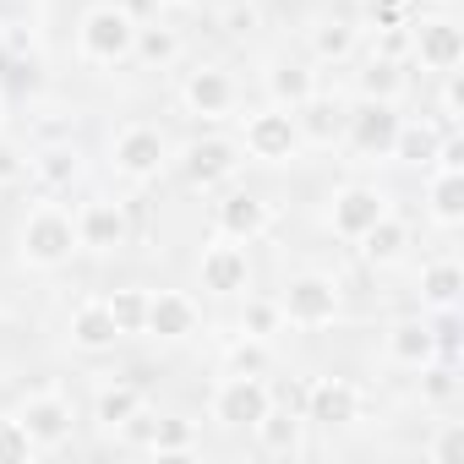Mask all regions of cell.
<instances>
[{"label":"cell","instance_id":"obj_1","mask_svg":"<svg viewBox=\"0 0 464 464\" xmlns=\"http://www.w3.org/2000/svg\"><path fill=\"white\" fill-rule=\"evenodd\" d=\"M72 252H77V218L61 202L28 208V218L17 229V263L23 268H39V274H55V268L72 263Z\"/></svg>","mask_w":464,"mask_h":464},{"label":"cell","instance_id":"obj_2","mask_svg":"<svg viewBox=\"0 0 464 464\" xmlns=\"http://www.w3.org/2000/svg\"><path fill=\"white\" fill-rule=\"evenodd\" d=\"M131 44H137V17L121 6V0H104V6H93L77 28V55L88 66H121L131 61Z\"/></svg>","mask_w":464,"mask_h":464},{"label":"cell","instance_id":"obj_3","mask_svg":"<svg viewBox=\"0 0 464 464\" xmlns=\"http://www.w3.org/2000/svg\"><path fill=\"white\" fill-rule=\"evenodd\" d=\"M274 301H279L285 323H290V328H306V334L334 328V323H339V306H344L339 279H328V274H295Z\"/></svg>","mask_w":464,"mask_h":464},{"label":"cell","instance_id":"obj_4","mask_svg":"<svg viewBox=\"0 0 464 464\" xmlns=\"http://www.w3.org/2000/svg\"><path fill=\"white\" fill-rule=\"evenodd\" d=\"M301 126H295V110H279V104H263L241 121V153H252L257 164H290L301 159Z\"/></svg>","mask_w":464,"mask_h":464},{"label":"cell","instance_id":"obj_5","mask_svg":"<svg viewBox=\"0 0 464 464\" xmlns=\"http://www.w3.org/2000/svg\"><path fill=\"white\" fill-rule=\"evenodd\" d=\"M110 164H115V175H126L131 186H148V180H159L164 175V164H169V137L159 131V126H121L115 137H110Z\"/></svg>","mask_w":464,"mask_h":464},{"label":"cell","instance_id":"obj_6","mask_svg":"<svg viewBox=\"0 0 464 464\" xmlns=\"http://www.w3.org/2000/svg\"><path fill=\"white\" fill-rule=\"evenodd\" d=\"M268 410H274L268 382H263V377H241V372L218 377V388H213V399H208V415H213L218 426H229V431H252Z\"/></svg>","mask_w":464,"mask_h":464},{"label":"cell","instance_id":"obj_7","mask_svg":"<svg viewBox=\"0 0 464 464\" xmlns=\"http://www.w3.org/2000/svg\"><path fill=\"white\" fill-rule=\"evenodd\" d=\"M17 426L28 431V442L39 448V453H50V448H61L66 437H72V426H77V410H72V399L66 393H55V388H39V393H28V399H17Z\"/></svg>","mask_w":464,"mask_h":464},{"label":"cell","instance_id":"obj_8","mask_svg":"<svg viewBox=\"0 0 464 464\" xmlns=\"http://www.w3.org/2000/svg\"><path fill=\"white\" fill-rule=\"evenodd\" d=\"M399 104L388 99H361L350 115H344V142L361 153V159H393V137H399Z\"/></svg>","mask_w":464,"mask_h":464},{"label":"cell","instance_id":"obj_9","mask_svg":"<svg viewBox=\"0 0 464 464\" xmlns=\"http://www.w3.org/2000/svg\"><path fill=\"white\" fill-rule=\"evenodd\" d=\"M197 279L208 295H241L252 285V257L241 241H229V236H213L197 257Z\"/></svg>","mask_w":464,"mask_h":464},{"label":"cell","instance_id":"obj_10","mask_svg":"<svg viewBox=\"0 0 464 464\" xmlns=\"http://www.w3.org/2000/svg\"><path fill=\"white\" fill-rule=\"evenodd\" d=\"M410 55L420 72H459L464 28L453 17H420V23H410Z\"/></svg>","mask_w":464,"mask_h":464},{"label":"cell","instance_id":"obj_11","mask_svg":"<svg viewBox=\"0 0 464 464\" xmlns=\"http://www.w3.org/2000/svg\"><path fill=\"white\" fill-rule=\"evenodd\" d=\"M72 218H77V252H121L126 236H131L126 202H115V197H93Z\"/></svg>","mask_w":464,"mask_h":464},{"label":"cell","instance_id":"obj_12","mask_svg":"<svg viewBox=\"0 0 464 464\" xmlns=\"http://www.w3.org/2000/svg\"><path fill=\"white\" fill-rule=\"evenodd\" d=\"M241 159H246V153H241L236 137H197V142L186 148L180 169H186V180H191L197 191H218L224 180H236Z\"/></svg>","mask_w":464,"mask_h":464},{"label":"cell","instance_id":"obj_13","mask_svg":"<svg viewBox=\"0 0 464 464\" xmlns=\"http://www.w3.org/2000/svg\"><path fill=\"white\" fill-rule=\"evenodd\" d=\"M382 213H393V208H388V197L377 186H339L328 197V229L339 241H361Z\"/></svg>","mask_w":464,"mask_h":464},{"label":"cell","instance_id":"obj_14","mask_svg":"<svg viewBox=\"0 0 464 464\" xmlns=\"http://www.w3.org/2000/svg\"><path fill=\"white\" fill-rule=\"evenodd\" d=\"M180 104L191 115H202V121H224L229 110L241 104V88H236V77H229L224 66H197L180 82Z\"/></svg>","mask_w":464,"mask_h":464},{"label":"cell","instance_id":"obj_15","mask_svg":"<svg viewBox=\"0 0 464 464\" xmlns=\"http://www.w3.org/2000/svg\"><path fill=\"white\" fill-rule=\"evenodd\" d=\"M202 328V312L186 290H148V317H142V334L164 339V344H180Z\"/></svg>","mask_w":464,"mask_h":464},{"label":"cell","instance_id":"obj_16","mask_svg":"<svg viewBox=\"0 0 464 464\" xmlns=\"http://www.w3.org/2000/svg\"><path fill=\"white\" fill-rule=\"evenodd\" d=\"M306 420L323 426V431H344V426H355V420H361V388L344 382V377H323V382H312V393H306Z\"/></svg>","mask_w":464,"mask_h":464},{"label":"cell","instance_id":"obj_17","mask_svg":"<svg viewBox=\"0 0 464 464\" xmlns=\"http://www.w3.org/2000/svg\"><path fill=\"white\" fill-rule=\"evenodd\" d=\"M268 224H274V208L263 197H252V191H229L213 208V229L229 236V241H241V246H252L257 236H268Z\"/></svg>","mask_w":464,"mask_h":464},{"label":"cell","instance_id":"obj_18","mask_svg":"<svg viewBox=\"0 0 464 464\" xmlns=\"http://www.w3.org/2000/svg\"><path fill=\"white\" fill-rule=\"evenodd\" d=\"M388 361H393V366H404V372H420V366L442 361L431 323H420V317H404V323H393V328H388Z\"/></svg>","mask_w":464,"mask_h":464},{"label":"cell","instance_id":"obj_19","mask_svg":"<svg viewBox=\"0 0 464 464\" xmlns=\"http://www.w3.org/2000/svg\"><path fill=\"white\" fill-rule=\"evenodd\" d=\"M66 339H72V350H82V355H104V350H115L121 328H115V317H110L104 301H82V306L72 312V323H66Z\"/></svg>","mask_w":464,"mask_h":464},{"label":"cell","instance_id":"obj_20","mask_svg":"<svg viewBox=\"0 0 464 464\" xmlns=\"http://www.w3.org/2000/svg\"><path fill=\"white\" fill-rule=\"evenodd\" d=\"M263 88H268V104H279V110H301L312 93H323L317 72L306 61H274L268 77H263Z\"/></svg>","mask_w":464,"mask_h":464},{"label":"cell","instance_id":"obj_21","mask_svg":"<svg viewBox=\"0 0 464 464\" xmlns=\"http://www.w3.org/2000/svg\"><path fill=\"white\" fill-rule=\"evenodd\" d=\"M448 131H453V126H442V121H399L393 159H399V164H420V169H431V164H437V148H442Z\"/></svg>","mask_w":464,"mask_h":464},{"label":"cell","instance_id":"obj_22","mask_svg":"<svg viewBox=\"0 0 464 464\" xmlns=\"http://www.w3.org/2000/svg\"><path fill=\"white\" fill-rule=\"evenodd\" d=\"M355 246H361V257H366L372 268H393V263L404 257V246H410V229H404L393 213H382V218L366 229V236L355 241Z\"/></svg>","mask_w":464,"mask_h":464},{"label":"cell","instance_id":"obj_23","mask_svg":"<svg viewBox=\"0 0 464 464\" xmlns=\"http://www.w3.org/2000/svg\"><path fill=\"white\" fill-rule=\"evenodd\" d=\"M426 208L442 229L464 224V169H431L426 180Z\"/></svg>","mask_w":464,"mask_h":464},{"label":"cell","instance_id":"obj_24","mask_svg":"<svg viewBox=\"0 0 464 464\" xmlns=\"http://www.w3.org/2000/svg\"><path fill=\"white\" fill-rule=\"evenodd\" d=\"M295 126H301V142H334V137H344V110L334 104V99H323V93H312L301 110H295Z\"/></svg>","mask_w":464,"mask_h":464},{"label":"cell","instance_id":"obj_25","mask_svg":"<svg viewBox=\"0 0 464 464\" xmlns=\"http://www.w3.org/2000/svg\"><path fill=\"white\" fill-rule=\"evenodd\" d=\"M28 175H39L50 191H66L77 175H82V153L72 148V142H55V148H39L34 159H28Z\"/></svg>","mask_w":464,"mask_h":464},{"label":"cell","instance_id":"obj_26","mask_svg":"<svg viewBox=\"0 0 464 464\" xmlns=\"http://www.w3.org/2000/svg\"><path fill=\"white\" fill-rule=\"evenodd\" d=\"M459 290H464V268H459L453 257H442V263H426V268H420V301H426V306L453 312V306H459Z\"/></svg>","mask_w":464,"mask_h":464},{"label":"cell","instance_id":"obj_27","mask_svg":"<svg viewBox=\"0 0 464 464\" xmlns=\"http://www.w3.org/2000/svg\"><path fill=\"white\" fill-rule=\"evenodd\" d=\"M301 415H290V410H268L252 431H257V448L263 453H274V459H290V453H301Z\"/></svg>","mask_w":464,"mask_h":464},{"label":"cell","instance_id":"obj_28","mask_svg":"<svg viewBox=\"0 0 464 464\" xmlns=\"http://www.w3.org/2000/svg\"><path fill=\"white\" fill-rule=\"evenodd\" d=\"M137 410H142V388H137V382H110V388H99V399H93V420H99L104 431H121Z\"/></svg>","mask_w":464,"mask_h":464},{"label":"cell","instance_id":"obj_29","mask_svg":"<svg viewBox=\"0 0 464 464\" xmlns=\"http://www.w3.org/2000/svg\"><path fill=\"white\" fill-rule=\"evenodd\" d=\"M355 44H361V28H355V23H339V17H334V23H317V28H312V61H323V66H328V61H334V66L350 61Z\"/></svg>","mask_w":464,"mask_h":464},{"label":"cell","instance_id":"obj_30","mask_svg":"<svg viewBox=\"0 0 464 464\" xmlns=\"http://www.w3.org/2000/svg\"><path fill=\"white\" fill-rule=\"evenodd\" d=\"M131 55L148 61V66H169V61L180 55V34H175L169 23H137V44H131Z\"/></svg>","mask_w":464,"mask_h":464},{"label":"cell","instance_id":"obj_31","mask_svg":"<svg viewBox=\"0 0 464 464\" xmlns=\"http://www.w3.org/2000/svg\"><path fill=\"white\" fill-rule=\"evenodd\" d=\"M355 88H361V99H388V104H399V93H404V72H399L393 55H372Z\"/></svg>","mask_w":464,"mask_h":464},{"label":"cell","instance_id":"obj_32","mask_svg":"<svg viewBox=\"0 0 464 464\" xmlns=\"http://www.w3.org/2000/svg\"><path fill=\"white\" fill-rule=\"evenodd\" d=\"M148 448L159 459H186L197 448V431H191V420H153L148 426Z\"/></svg>","mask_w":464,"mask_h":464},{"label":"cell","instance_id":"obj_33","mask_svg":"<svg viewBox=\"0 0 464 464\" xmlns=\"http://www.w3.org/2000/svg\"><path fill=\"white\" fill-rule=\"evenodd\" d=\"M104 306H110L115 328H121V339H126V334H142V317H148V290H142V285H126V290H115Z\"/></svg>","mask_w":464,"mask_h":464},{"label":"cell","instance_id":"obj_34","mask_svg":"<svg viewBox=\"0 0 464 464\" xmlns=\"http://www.w3.org/2000/svg\"><path fill=\"white\" fill-rule=\"evenodd\" d=\"M268 361H274V355H268V339H252V334H241L236 344L224 350V366H229V372H241V377H263Z\"/></svg>","mask_w":464,"mask_h":464},{"label":"cell","instance_id":"obj_35","mask_svg":"<svg viewBox=\"0 0 464 464\" xmlns=\"http://www.w3.org/2000/svg\"><path fill=\"white\" fill-rule=\"evenodd\" d=\"M285 328V312H279V301H268V295H252L246 301V312H241V334H252V339H274Z\"/></svg>","mask_w":464,"mask_h":464},{"label":"cell","instance_id":"obj_36","mask_svg":"<svg viewBox=\"0 0 464 464\" xmlns=\"http://www.w3.org/2000/svg\"><path fill=\"white\" fill-rule=\"evenodd\" d=\"M426 459L431 464H459L464 459V420H442L426 442Z\"/></svg>","mask_w":464,"mask_h":464},{"label":"cell","instance_id":"obj_37","mask_svg":"<svg viewBox=\"0 0 464 464\" xmlns=\"http://www.w3.org/2000/svg\"><path fill=\"white\" fill-rule=\"evenodd\" d=\"M39 448L28 442V431L17 426V415H0V464H28Z\"/></svg>","mask_w":464,"mask_h":464},{"label":"cell","instance_id":"obj_38","mask_svg":"<svg viewBox=\"0 0 464 464\" xmlns=\"http://www.w3.org/2000/svg\"><path fill=\"white\" fill-rule=\"evenodd\" d=\"M17 180H28V153L0 137V186H17Z\"/></svg>","mask_w":464,"mask_h":464},{"label":"cell","instance_id":"obj_39","mask_svg":"<svg viewBox=\"0 0 464 464\" xmlns=\"http://www.w3.org/2000/svg\"><path fill=\"white\" fill-rule=\"evenodd\" d=\"M420 377H426V399H448L459 382H453V372L442 366V361H431V366H420Z\"/></svg>","mask_w":464,"mask_h":464},{"label":"cell","instance_id":"obj_40","mask_svg":"<svg viewBox=\"0 0 464 464\" xmlns=\"http://www.w3.org/2000/svg\"><path fill=\"white\" fill-rule=\"evenodd\" d=\"M159 6H191V0H159Z\"/></svg>","mask_w":464,"mask_h":464}]
</instances>
